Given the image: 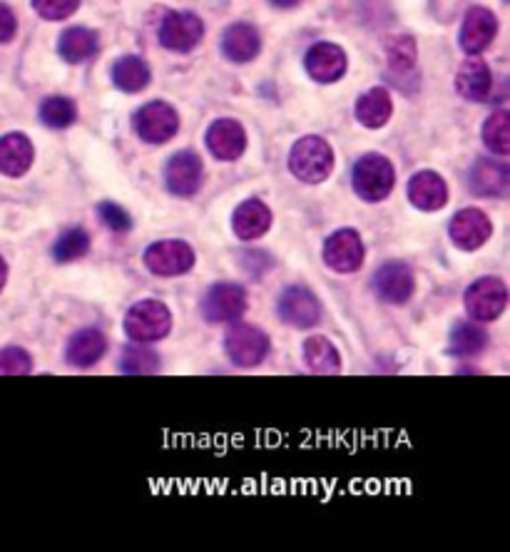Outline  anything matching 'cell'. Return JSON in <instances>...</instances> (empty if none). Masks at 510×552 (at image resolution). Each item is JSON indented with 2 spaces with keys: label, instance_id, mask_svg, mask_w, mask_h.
<instances>
[{
  "label": "cell",
  "instance_id": "23",
  "mask_svg": "<svg viewBox=\"0 0 510 552\" xmlns=\"http://www.w3.org/2000/svg\"><path fill=\"white\" fill-rule=\"evenodd\" d=\"M458 95L471 102H486L493 92V73L481 58H468L456 75Z\"/></svg>",
  "mask_w": 510,
  "mask_h": 552
},
{
  "label": "cell",
  "instance_id": "17",
  "mask_svg": "<svg viewBox=\"0 0 510 552\" xmlns=\"http://www.w3.org/2000/svg\"><path fill=\"white\" fill-rule=\"evenodd\" d=\"M207 147L214 160L237 162L247 150V132H244L242 122L229 120V117L212 122L207 130Z\"/></svg>",
  "mask_w": 510,
  "mask_h": 552
},
{
  "label": "cell",
  "instance_id": "38",
  "mask_svg": "<svg viewBox=\"0 0 510 552\" xmlns=\"http://www.w3.org/2000/svg\"><path fill=\"white\" fill-rule=\"evenodd\" d=\"M18 33V18H15L13 8L5 3H0V45L10 43Z\"/></svg>",
  "mask_w": 510,
  "mask_h": 552
},
{
  "label": "cell",
  "instance_id": "25",
  "mask_svg": "<svg viewBox=\"0 0 510 552\" xmlns=\"http://www.w3.org/2000/svg\"><path fill=\"white\" fill-rule=\"evenodd\" d=\"M100 50V38L95 30L83 28V25H75V28H68L58 40V53L65 63L80 65L85 60L95 58Z\"/></svg>",
  "mask_w": 510,
  "mask_h": 552
},
{
  "label": "cell",
  "instance_id": "29",
  "mask_svg": "<svg viewBox=\"0 0 510 552\" xmlns=\"http://www.w3.org/2000/svg\"><path fill=\"white\" fill-rule=\"evenodd\" d=\"M488 346V334L478 321H461L451 334V351L456 356H478Z\"/></svg>",
  "mask_w": 510,
  "mask_h": 552
},
{
  "label": "cell",
  "instance_id": "6",
  "mask_svg": "<svg viewBox=\"0 0 510 552\" xmlns=\"http://www.w3.org/2000/svg\"><path fill=\"white\" fill-rule=\"evenodd\" d=\"M224 351H227L229 361L239 368L259 366L272 351V341L262 329L252 324H237L229 329L227 339H224Z\"/></svg>",
  "mask_w": 510,
  "mask_h": 552
},
{
  "label": "cell",
  "instance_id": "30",
  "mask_svg": "<svg viewBox=\"0 0 510 552\" xmlns=\"http://www.w3.org/2000/svg\"><path fill=\"white\" fill-rule=\"evenodd\" d=\"M40 120L53 130H65L78 120V105L65 95H53L40 105Z\"/></svg>",
  "mask_w": 510,
  "mask_h": 552
},
{
  "label": "cell",
  "instance_id": "32",
  "mask_svg": "<svg viewBox=\"0 0 510 552\" xmlns=\"http://www.w3.org/2000/svg\"><path fill=\"white\" fill-rule=\"evenodd\" d=\"M483 142L491 152L506 157L510 152V115L506 110L493 112L483 125Z\"/></svg>",
  "mask_w": 510,
  "mask_h": 552
},
{
  "label": "cell",
  "instance_id": "31",
  "mask_svg": "<svg viewBox=\"0 0 510 552\" xmlns=\"http://www.w3.org/2000/svg\"><path fill=\"white\" fill-rule=\"evenodd\" d=\"M90 252V234L83 227H73L58 237L53 247V259L58 264H70L83 259Z\"/></svg>",
  "mask_w": 510,
  "mask_h": 552
},
{
  "label": "cell",
  "instance_id": "15",
  "mask_svg": "<svg viewBox=\"0 0 510 552\" xmlns=\"http://www.w3.org/2000/svg\"><path fill=\"white\" fill-rule=\"evenodd\" d=\"M496 33H498L496 15H493L488 8H483V5H473V8H468L466 18H463L458 40H461L463 53L481 55L483 50L491 48V43L496 40Z\"/></svg>",
  "mask_w": 510,
  "mask_h": 552
},
{
  "label": "cell",
  "instance_id": "9",
  "mask_svg": "<svg viewBox=\"0 0 510 552\" xmlns=\"http://www.w3.org/2000/svg\"><path fill=\"white\" fill-rule=\"evenodd\" d=\"M204 38V23L200 15L190 13V10H177V13H167L160 25V43L162 48L172 50V53H190Z\"/></svg>",
  "mask_w": 510,
  "mask_h": 552
},
{
  "label": "cell",
  "instance_id": "7",
  "mask_svg": "<svg viewBox=\"0 0 510 552\" xmlns=\"http://www.w3.org/2000/svg\"><path fill=\"white\" fill-rule=\"evenodd\" d=\"M244 311H247V291L232 281L214 284L202 299V314L209 324H232L242 319Z\"/></svg>",
  "mask_w": 510,
  "mask_h": 552
},
{
  "label": "cell",
  "instance_id": "24",
  "mask_svg": "<svg viewBox=\"0 0 510 552\" xmlns=\"http://www.w3.org/2000/svg\"><path fill=\"white\" fill-rule=\"evenodd\" d=\"M107 351V336L100 329H80L70 336L68 349H65V359L70 366L90 368L105 356Z\"/></svg>",
  "mask_w": 510,
  "mask_h": 552
},
{
  "label": "cell",
  "instance_id": "35",
  "mask_svg": "<svg viewBox=\"0 0 510 552\" xmlns=\"http://www.w3.org/2000/svg\"><path fill=\"white\" fill-rule=\"evenodd\" d=\"M33 371V356L20 346H8L0 351V376H25Z\"/></svg>",
  "mask_w": 510,
  "mask_h": 552
},
{
  "label": "cell",
  "instance_id": "12",
  "mask_svg": "<svg viewBox=\"0 0 510 552\" xmlns=\"http://www.w3.org/2000/svg\"><path fill=\"white\" fill-rule=\"evenodd\" d=\"M448 234H451V242L456 244L458 249H463V252H476V249H481L483 244L491 239L493 222L483 209L468 207L453 214Z\"/></svg>",
  "mask_w": 510,
  "mask_h": 552
},
{
  "label": "cell",
  "instance_id": "13",
  "mask_svg": "<svg viewBox=\"0 0 510 552\" xmlns=\"http://www.w3.org/2000/svg\"><path fill=\"white\" fill-rule=\"evenodd\" d=\"M202 160L197 152L182 150L172 155L165 165L167 192L175 197H195L202 187Z\"/></svg>",
  "mask_w": 510,
  "mask_h": 552
},
{
  "label": "cell",
  "instance_id": "20",
  "mask_svg": "<svg viewBox=\"0 0 510 552\" xmlns=\"http://www.w3.org/2000/svg\"><path fill=\"white\" fill-rule=\"evenodd\" d=\"M468 189L476 197H506L510 189V167L498 160H478L468 175Z\"/></svg>",
  "mask_w": 510,
  "mask_h": 552
},
{
  "label": "cell",
  "instance_id": "39",
  "mask_svg": "<svg viewBox=\"0 0 510 552\" xmlns=\"http://www.w3.org/2000/svg\"><path fill=\"white\" fill-rule=\"evenodd\" d=\"M304 0H272V5H277V8L289 10V8H297V5H302Z\"/></svg>",
  "mask_w": 510,
  "mask_h": 552
},
{
  "label": "cell",
  "instance_id": "34",
  "mask_svg": "<svg viewBox=\"0 0 510 552\" xmlns=\"http://www.w3.org/2000/svg\"><path fill=\"white\" fill-rule=\"evenodd\" d=\"M386 58H389V68L394 73H411L416 68V40L411 35H396L386 48Z\"/></svg>",
  "mask_w": 510,
  "mask_h": 552
},
{
  "label": "cell",
  "instance_id": "8",
  "mask_svg": "<svg viewBox=\"0 0 510 552\" xmlns=\"http://www.w3.org/2000/svg\"><path fill=\"white\" fill-rule=\"evenodd\" d=\"M195 249L182 239H162L145 249V267L157 276H182L195 267Z\"/></svg>",
  "mask_w": 510,
  "mask_h": 552
},
{
  "label": "cell",
  "instance_id": "10",
  "mask_svg": "<svg viewBox=\"0 0 510 552\" xmlns=\"http://www.w3.org/2000/svg\"><path fill=\"white\" fill-rule=\"evenodd\" d=\"M366 249L364 239L356 229H339L324 244L326 267L339 274H354L364 267Z\"/></svg>",
  "mask_w": 510,
  "mask_h": 552
},
{
  "label": "cell",
  "instance_id": "16",
  "mask_svg": "<svg viewBox=\"0 0 510 552\" xmlns=\"http://www.w3.org/2000/svg\"><path fill=\"white\" fill-rule=\"evenodd\" d=\"M304 65L311 80L329 85L344 78L346 68H349V58H346L344 48H339L336 43H316L306 53Z\"/></svg>",
  "mask_w": 510,
  "mask_h": 552
},
{
  "label": "cell",
  "instance_id": "18",
  "mask_svg": "<svg viewBox=\"0 0 510 552\" xmlns=\"http://www.w3.org/2000/svg\"><path fill=\"white\" fill-rule=\"evenodd\" d=\"M408 199L421 212H438L448 204V184L438 172L421 170L408 180Z\"/></svg>",
  "mask_w": 510,
  "mask_h": 552
},
{
  "label": "cell",
  "instance_id": "2",
  "mask_svg": "<svg viewBox=\"0 0 510 552\" xmlns=\"http://www.w3.org/2000/svg\"><path fill=\"white\" fill-rule=\"evenodd\" d=\"M351 184L364 202H384L396 187V170L389 157L369 152L354 165Z\"/></svg>",
  "mask_w": 510,
  "mask_h": 552
},
{
  "label": "cell",
  "instance_id": "33",
  "mask_svg": "<svg viewBox=\"0 0 510 552\" xmlns=\"http://www.w3.org/2000/svg\"><path fill=\"white\" fill-rule=\"evenodd\" d=\"M120 368L125 373H155L160 371V354L147 344H132L122 349Z\"/></svg>",
  "mask_w": 510,
  "mask_h": 552
},
{
  "label": "cell",
  "instance_id": "36",
  "mask_svg": "<svg viewBox=\"0 0 510 552\" xmlns=\"http://www.w3.org/2000/svg\"><path fill=\"white\" fill-rule=\"evenodd\" d=\"M98 217L107 229H112V232H117V234L130 232L132 224H135L132 222L130 212H127L125 207H120L117 202H102L98 207Z\"/></svg>",
  "mask_w": 510,
  "mask_h": 552
},
{
  "label": "cell",
  "instance_id": "27",
  "mask_svg": "<svg viewBox=\"0 0 510 552\" xmlns=\"http://www.w3.org/2000/svg\"><path fill=\"white\" fill-rule=\"evenodd\" d=\"M150 80V65H147L140 55H122V58L112 65V83L122 92H142L150 85Z\"/></svg>",
  "mask_w": 510,
  "mask_h": 552
},
{
  "label": "cell",
  "instance_id": "19",
  "mask_svg": "<svg viewBox=\"0 0 510 552\" xmlns=\"http://www.w3.org/2000/svg\"><path fill=\"white\" fill-rule=\"evenodd\" d=\"M274 214L262 199H244L232 214V229L242 242H254L272 229Z\"/></svg>",
  "mask_w": 510,
  "mask_h": 552
},
{
  "label": "cell",
  "instance_id": "14",
  "mask_svg": "<svg viewBox=\"0 0 510 552\" xmlns=\"http://www.w3.org/2000/svg\"><path fill=\"white\" fill-rule=\"evenodd\" d=\"M374 291L384 304L404 306L416 291V276L404 262H389L374 274Z\"/></svg>",
  "mask_w": 510,
  "mask_h": 552
},
{
  "label": "cell",
  "instance_id": "21",
  "mask_svg": "<svg viewBox=\"0 0 510 552\" xmlns=\"http://www.w3.org/2000/svg\"><path fill=\"white\" fill-rule=\"evenodd\" d=\"M262 50V38H259V30L249 23H234L224 30L222 35V53L227 55V60L232 63H252L254 58Z\"/></svg>",
  "mask_w": 510,
  "mask_h": 552
},
{
  "label": "cell",
  "instance_id": "22",
  "mask_svg": "<svg viewBox=\"0 0 510 552\" xmlns=\"http://www.w3.org/2000/svg\"><path fill=\"white\" fill-rule=\"evenodd\" d=\"M33 142L23 132H10L0 137V172L5 177H23L33 167Z\"/></svg>",
  "mask_w": 510,
  "mask_h": 552
},
{
  "label": "cell",
  "instance_id": "3",
  "mask_svg": "<svg viewBox=\"0 0 510 552\" xmlns=\"http://www.w3.org/2000/svg\"><path fill=\"white\" fill-rule=\"evenodd\" d=\"M172 331V311L157 299H142L125 314V334L135 344H155Z\"/></svg>",
  "mask_w": 510,
  "mask_h": 552
},
{
  "label": "cell",
  "instance_id": "40",
  "mask_svg": "<svg viewBox=\"0 0 510 552\" xmlns=\"http://www.w3.org/2000/svg\"><path fill=\"white\" fill-rule=\"evenodd\" d=\"M5 281H8V262L0 257V291L5 289Z\"/></svg>",
  "mask_w": 510,
  "mask_h": 552
},
{
  "label": "cell",
  "instance_id": "5",
  "mask_svg": "<svg viewBox=\"0 0 510 552\" xmlns=\"http://www.w3.org/2000/svg\"><path fill=\"white\" fill-rule=\"evenodd\" d=\"M132 125H135L137 137L147 145H165L180 130V115L172 105L167 102L155 100L142 105L140 110L132 117Z\"/></svg>",
  "mask_w": 510,
  "mask_h": 552
},
{
  "label": "cell",
  "instance_id": "37",
  "mask_svg": "<svg viewBox=\"0 0 510 552\" xmlns=\"http://www.w3.org/2000/svg\"><path fill=\"white\" fill-rule=\"evenodd\" d=\"M33 8L45 20H65L80 8V0H33Z\"/></svg>",
  "mask_w": 510,
  "mask_h": 552
},
{
  "label": "cell",
  "instance_id": "26",
  "mask_svg": "<svg viewBox=\"0 0 510 552\" xmlns=\"http://www.w3.org/2000/svg\"><path fill=\"white\" fill-rule=\"evenodd\" d=\"M394 115V102L386 88H371L356 100V120L369 130H379Z\"/></svg>",
  "mask_w": 510,
  "mask_h": 552
},
{
  "label": "cell",
  "instance_id": "1",
  "mask_svg": "<svg viewBox=\"0 0 510 552\" xmlns=\"http://www.w3.org/2000/svg\"><path fill=\"white\" fill-rule=\"evenodd\" d=\"M289 170L299 182L319 184L334 172V150L319 135H306L289 152Z\"/></svg>",
  "mask_w": 510,
  "mask_h": 552
},
{
  "label": "cell",
  "instance_id": "4",
  "mask_svg": "<svg viewBox=\"0 0 510 552\" xmlns=\"http://www.w3.org/2000/svg\"><path fill=\"white\" fill-rule=\"evenodd\" d=\"M466 311L478 324L501 319L508 306V286L501 276H481L466 289Z\"/></svg>",
  "mask_w": 510,
  "mask_h": 552
},
{
  "label": "cell",
  "instance_id": "11",
  "mask_svg": "<svg viewBox=\"0 0 510 552\" xmlns=\"http://www.w3.org/2000/svg\"><path fill=\"white\" fill-rule=\"evenodd\" d=\"M279 319L294 329H311L321 321V304L311 289L302 284L287 286L279 296Z\"/></svg>",
  "mask_w": 510,
  "mask_h": 552
},
{
  "label": "cell",
  "instance_id": "28",
  "mask_svg": "<svg viewBox=\"0 0 510 552\" xmlns=\"http://www.w3.org/2000/svg\"><path fill=\"white\" fill-rule=\"evenodd\" d=\"M304 361L316 373H339L341 354L326 336H311L304 341Z\"/></svg>",
  "mask_w": 510,
  "mask_h": 552
}]
</instances>
